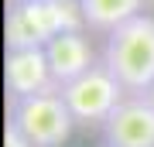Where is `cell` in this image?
<instances>
[{"label":"cell","mask_w":154,"mask_h":147,"mask_svg":"<svg viewBox=\"0 0 154 147\" xmlns=\"http://www.w3.org/2000/svg\"><path fill=\"white\" fill-rule=\"evenodd\" d=\"M82 27H86V17L79 0H24V4H7L4 41H7V51L45 48L51 38L65 31H82Z\"/></svg>","instance_id":"1"},{"label":"cell","mask_w":154,"mask_h":147,"mask_svg":"<svg viewBox=\"0 0 154 147\" xmlns=\"http://www.w3.org/2000/svg\"><path fill=\"white\" fill-rule=\"evenodd\" d=\"M103 65L120 79L127 93H147L154 82V17L137 14L106 34Z\"/></svg>","instance_id":"2"},{"label":"cell","mask_w":154,"mask_h":147,"mask_svg":"<svg viewBox=\"0 0 154 147\" xmlns=\"http://www.w3.org/2000/svg\"><path fill=\"white\" fill-rule=\"evenodd\" d=\"M7 123H14L28 137L31 147H62L75 127L62 93L7 96Z\"/></svg>","instance_id":"3"},{"label":"cell","mask_w":154,"mask_h":147,"mask_svg":"<svg viewBox=\"0 0 154 147\" xmlns=\"http://www.w3.org/2000/svg\"><path fill=\"white\" fill-rule=\"evenodd\" d=\"M65 99L75 127H103L106 116L116 109V103L127 96V89L120 86V79L113 75L103 62H96L86 75H79L75 82L58 89Z\"/></svg>","instance_id":"4"},{"label":"cell","mask_w":154,"mask_h":147,"mask_svg":"<svg viewBox=\"0 0 154 147\" xmlns=\"http://www.w3.org/2000/svg\"><path fill=\"white\" fill-rule=\"evenodd\" d=\"M106 147H154V103L144 93H127L103 123Z\"/></svg>","instance_id":"5"},{"label":"cell","mask_w":154,"mask_h":147,"mask_svg":"<svg viewBox=\"0 0 154 147\" xmlns=\"http://www.w3.org/2000/svg\"><path fill=\"white\" fill-rule=\"evenodd\" d=\"M4 86L7 96H41L58 93V82L51 79V65L45 48H14L4 55Z\"/></svg>","instance_id":"6"},{"label":"cell","mask_w":154,"mask_h":147,"mask_svg":"<svg viewBox=\"0 0 154 147\" xmlns=\"http://www.w3.org/2000/svg\"><path fill=\"white\" fill-rule=\"evenodd\" d=\"M45 55H48V65H51V79L62 86L75 82L79 75H86L89 69L96 65V51L89 44L86 31H65L58 38H51L45 44Z\"/></svg>","instance_id":"7"},{"label":"cell","mask_w":154,"mask_h":147,"mask_svg":"<svg viewBox=\"0 0 154 147\" xmlns=\"http://www.w3.org/2000/svg\"><path fill=\"white\" fill-rule=\"evenodd\" d=\"M89 31H103L110 34L120 24L134 21L137 14H144V0H79Z\"/></svg>","instance_id":"8"},{"label":"cell","mask_w":154,"mask_h":147,"mask_svg":"<svg viewBox=\"0 0 154 147\" xmlns=\"http://www.w3.org/2000/svg\"><path fill=\"white\" fill-rule=\"evenodd\" d=\"M4 147H31V144H28V137L17 130L14 123H7V130H4Z\"/></svg>","instance_id":"9"},{"label":"cell","mask_w":154,"mask_h":147,"mask_svg":"<svg viewBox=\"0 0 154 147\" xmlns=\"http://www.w3.org/2000/svg\"><path fill=\"white\" fill-rule=\"evenodd\" d=\"M144 96H147V99H151V103H154V82H151V89H147V93H144Z\"/></svg>","instance_id":"10"},{"label":"cell","mask_w":154,"mask_h":147,"mask_svg":"<svg viewBox=\"0 0 154 147\" xmlns=\"http://www.w3.org/2000/svg\"><path fill=\"white\" fill-rule=\"evenodd\" d=\"M7 4H24V0H7Z\"/></svg>","instance_id":"11"}]
</instances>
